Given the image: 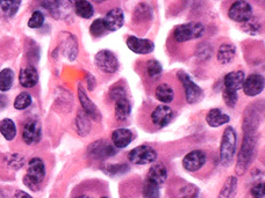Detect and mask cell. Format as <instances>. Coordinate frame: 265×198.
<instances>
[{
	"mask_svg": "<svg viewBox=\"0 0 265 198\" xmlns=\"http://www.w3.org/2000/svg\"><path fill=\"white\" fill-rule=\"evenodd\" d=\"M76 198H92V197H90V196H88V195H81V196H78V197H76Z\"/></svg>",
	"mask_w": 265,
	"mask_h": 198,
	"instance_id": "44",
	"label": "cell"
},
{
	"mask_svg": "<svg viewBox=\"0 0 265 198\" xmlns=\"http://www.w3.org/2000/svg\"><path fill=\"white\" fill-rule=\"evenodd\" d=\"M38 81V75L35 67L25 66L19 73V83L25 88L35 87Z\"/></svg>",
	"mask_w": 265,
	"mask_h": 198,
	"instance_id": "18",
	"label": "cell"
},
{
	"mask_svg": "<svg viewBox=\"0 0 265 198\" xmlns=\"http://www.w3.org/2000/svg\"><path fill=\"white\" fill-rule=\"evenodd\" d=\"M106 32H107V29L105 27V23H104V19L94 20L92 24H91V27H90L91 35L94 36V37H100Z\"/></svg>",
	"mask_w": 265,
	"mask_h": 198,
	"instance_id": "34",
	"label": "cell"
},
{
	"mask_svg": "<svg viewBox=\"0 0 265 198\" xmlns=\"http://www.w3.org/2000/svg\"><path fill=\"white\" fill-rule=\"evenodd\" d=\"M128 166H126V165H118V166H110V168H108V173L110 174H112V175H115V174H118V173H124V171H126V170H128V168H127Z\"/></svg>",
	"mask_w": 265,
	"mask_h": 198,
	"instance_id": "41",
	"label": "cell"
},
{
	"mask_svg": "<svg viewBox=\"0 0 265 198\" xmlns=\"http://www.w3.org/2000/svg\"><path fill=\"white\" fill-rule=\"evenodd\" d=\"M155 96L163 105H168V103H171L173 98H175V90L169 84L163 83L158 85L157 88H156Z\"/></svg>",
	"mask_w": 265,
	"mask_h": 198,
	"instance_id": "23",
	"label": "cell"
},
{
	"mask_svg": "<svg viewBox=\"0 0 265 198\" xmlns=\"http://www.w3.org/2000/svg\"><path fill=\"white\" fill-rule=\"evenodd\" d=\"M147 75L149 78L151 79H157L162 75V65H160V63L157 62V60L155 59H151V60H148L147 62Z\"/></svg>",
	"mask_w": 265,
	"mask_h": 198,
	"instance_id": "31",
	"label": "cell"
},
{
	"mask_svg": "<svg viewBox=\"0 0 265 198\" xmlns=\"http://www.w3.org/2000/svg\"><path fill=\"white\" fill-rule=\"evenodd\" d=\"M101 198H107V197H101Z\"/></svg>",
	"mask_w": 265,
	"mask_h": 198,
	"instance_id": "46",
	"label": "cell"
},
{
	"mask_svg": "<svg viewBox=\"0 0 265 198\" xmlns=\"http://www.w3.org/2000/svg\"><path fill=\"white\" fill-rule=\"evenodd\" d=\"M255 147H256L255 136L250 132L246 133L244 138L242 140L241 148L238 151L237 162L235 167V171L238 176L244 174L248 169V167L250 166V163L254 159Z\"/></svg>",
	"mask_w": 265,
	"mask_h": 198,
	"instance_id": "1",
	"label": "cell"
},
{
	"mask_svg": "<svg viewBox=\"0 0 265 198\" xmlns=\"http://www.w3.org/2000/svg\"><path fill=\"white\" fill-rule=\"evenodd\" d=\"M237 190V178L236 176H230L226 180L222 189L219 193L218 198H234Z\"/></svg>",
	"mask_w": 265,
	"mask_h": 198,
	"instance_id": "26",
	"label": "cell"
},
{
	"mask_svg": "<svg viewBox=\"0 0 265 198\" xmlns=\"http://www.w3.org/2000/svg\"><path fill=\"white\" fill-rule=\"evenodd\" d=\"M13 198H33V197L28 195L27 192H25L23 190H18L14 192V196H13Z\"/></svg>",
	"mask_w": 265,
	"mask_h": 198,
	"instance_id": "42",
	"label": "cell"
},
{
	"mask_svg": "<svg viewBox=\"0 0 265 198\" xmlns=\"http://www.w3.org/2000/svg\"><path fill=\"white\" fill-rule=\"evenodd\" d=\"M151 122L157 128L167 127L173 118V110L167 105H159L151 113Z\"/></svg>",
	"mask_w": 265,
	"mask_h": 198,
	"instance_id": "11",
	"label": "cell"
},
{
	"mask_svg": "<svg viewBox=\"0 0 265 198\" xmlns=\"http://www.w3.org/2000/svg\"><path fill=\"white\" fill-rule=\"evenodd\" d=\"M32 102H33V98L30 96L29 93H26V92L20 93L14 100V108L18 110H25L32 105Z\"/></svg>",
	"mask_w": 265,
	"mask_h": 198,
	"instance_id": "33",
	"label": "cell"
},
{
	"mask_svg": "<svg viewBox=\"0 0 265 198\" xmlns=\"http://www.w3.org/2000/svg\"><path fill=\"white\" fill-rule=\"evenodd\" d=\"M207 161V156L205 152L201 150H194L191 151L190 153L186 154L183 159V167L190 171V173H194V171L200 170Z\"/></svg>",
	"mask_w": 265,
	"mask_h": 198,
	"instance_id": "9",
	"label": "cell"
},
{
	"mask_svg": "<svg viewBox=\"0 0 265 198\" xmlns=\"http://www.w3.org/2000/svg\"><path fill=\"white\" fill-rule=\"evenodd\" d=\"M159 186L156 184L153 181L146 179L145 183H143V196L145 198H158L159 196Z\"/></svg>",
	"mask_w": 265,
	"mask_h": 198,
	"instance_id": "30",
	"label": "cell"
},
{
	"mask_svg": "<svg viewBox=\"0 0 265 198\" xmlns=\"http://www.w3.org/2000/svg\"><path fill=\"white\" fill-rule=\"evenodd\" d=\"M20 2H0V8L7 16H13L19 10Z\"/></svg>",
	"mask_w": 265,
	"mask_h": 198,
	"instance_id": "35",
	"label": "cell"
},
{
	"mask_svg": "<svg viewBox=\"0 0 265 198\" xmlns=\"http://www.w3.org/2000/svg\"><path fill=\"white\" fill-rule=\"evenodd\" d=\"M133 133L129 129L120 128L113 131L112 133V143L115 148H125L132 143Z\"/></svg>",
	"mask_w": 265,
	"mask_h": 198,
	"instance_id": "19",
	"label": "cell"
},
{
	"mask_svg": "<svg viewBox=\"0 0 265 198\" xmlns=\"http://www.w3.org/2000/svg\"><path fill=\"white\" fill-rule=\"evenodd\" d=\"M43 23H45V15L40 11H35L28 21V27L32 29H37L42 27Z\"/></svg>",
	"mask_w": 265,
	"mask_h": 198,
	"instance_id": "37",
	"label": "cell"
},
{
	"mask_svg": "<svg viewBox=\"0 0 265 198\" xmlns=\"http://www.w3.org/2000/svg\"><path fill=\"white\" fill-rule=\"evenodd\" d=\"M250 192L254 198H265V182L255 184Z\"/></svg>",
	"mask_w": 265,
	"mask_h": 198,
	"instance_id": "39",
	"label": "cell"
},
{
	"mask_svg": "<svg viewBox=\"0 0 265 198\" xmlns=\"http://www.w3.org/2000/svg\"><path fill=\"white\" fill-rule=\"evenodd\" d=\"M128 159L134 165H149V163L156 161L157 152L150 146L141 145L130 151Z\"/></svg>",
	"mask_w": 265,
	"mask_h": 198,
	"instance_id": "5",
	"label": "cell"
},
{
	"mask_svg": "<svg viewBox=\"0 0 265 198\" xmlns=\"http://www.w3.org/2000/svg\"><path fill=\"white\" fill-rule=\"evenodd\" d=\"M104 23L107 32H116L125 23V14L121 8L115 7L112 8L110 12L106 13L105 18H104Z\"/></svg>",
	"mask_w": 265,
	"mask_h": 198,
	"instance_id": "13",
	"label": "cell"
},
{
	"mask_svg": "<svg viewBox=\"0 0 265 198\" xmlns=\"http://www.w3.org/2000/svg\"><path fill=\"white\" fill-rule=\"evenodd\" d=\"M228 16L230 20L238 23H244L253 16V7L247 2H235L228 10Z\"/></svg>",
	"mask_w": 265,
	"mask_h": 198,
	"instance_id": "8",
	"label": "cell"
},
{
	"mask_svg": "<svg viewBox=\"0 0 265 198\" xmlns=\"http://www.w3.org/2000/svg\"><path fill=\"white\" fill-rule=\"evenodd\" d=\"M46 178V166L40 158H33L28 163L27 173L24 178V183L30 190L36 191Z\"/></svg>",
	"mask_w": 265,
	"mask_h": 198,
	"instance_id": "3",
	"label": "cell"
},
{
	"mask_svg": "<svg viewBox=\"0 0 265 198\" xmlns=\"http://www.w3.org/2000/svg\"><path fill=\"white\" fill-rule=\"evenodd\" d=\"M116 153L114 146L110 145L106 141L99 140L89 146V154L94 159H106L113 157Z\"/></svg>",
	"mask_w": 265,
	"mask_h": 198,
	"instance_id": "14",
	"label": "cell"
},
{
	"mask_svg": "<svg viewBox=\"0 0 265 198\" xmlns=\"http://www.w3.org/2000/svg\"><path fill=\"white\" fill-rule=\"evenodd\" d=\"M7 105V97L3 94H0V109L4 108Z\"/></svg>",
	"mask_w": 265,
	"mask_h": 198,
	"instance_id": "43",
	"label": "cell"
},
{
	"mask_svg": "<svg viewBox=\"0 0 265 198\" xmlns=\"http://www.w3.org/2000/svg\"><path fill=\"white\" fill-rule=\"evenodd\" d=\"M95 65L107 75H113L118 71L119 62L115 55L110 50H101L95 55Z\"/></svg>",
	"mask_w": 265,
	"mask_h": 198,
	"instance_id": "7",
	"label": "cell"
},
{
	"mask_svg": "<svg viewBox=\"0 0 265 198\" xmlns=\"http://www.w3.org/2000/svg\"><path fill=\"white\" fill-rule=\"evenodd\" d=\"M222 97L226 105L230 107V108H234V107L237 105V100H238L237 92H233V90L225 88L222 92Z\"/></svg>",
	"mask_w": 265,
	"mask_h": 198,
	"instance_id": "38",
	"label": "cell"
},
{
	"mask_svg": "<svg viewBox=\"0 0 265 198\" xmlns=\"http://www.w3.org/2000/svg\"><path fill=\"white\" fill-rule=\"evenodd\" d=\"M75 6V12L78 16L83 19H91L94 14V8L92 4L86 2V0H79L73 4Z\"/></svg>",
	"mask_w": 265,
	"mask_h": 198,
	"instance_id": "25",
	"label": "cell"
},
{
	"mask_svg": "<svg viewBox=\"0 0 265 198\" xmlns=\"http://www.w3.org/2000/svg\"><path fill=\"white\" fill-rule=\"evenodd\" d=\"M236 55V48L234 44L230 43H223L219 46L218 54H216V58H218L219 63L222 65H227V64L232 63Z\"/></svg>",
	"mask_w": 265,
	"mask_h": 198,
	"instance_id": "22",
	"label": "cell"
},
{
	"mask_svg": "<svg viewBox=\"0 0 265 198\" xmlns=\"http://www.w3.org/2000/svg\"><path fill=\"white\" fill-rule=\"evenodd\" d=\"M110 95L112 100L118 101L120 98L126 97V90L124 89V87H121V86H114V87L111 89Z\"/></svg>",
	"mask_w": 265,
	"mask_h": 198,
	"instance_id": "40",
	"label": "cell"
},
{
	"mask_svg": "<svg viewBox=\"0 0 265 198\" xmlns=\"http://www.w3.org/2000/svg\"><path fill=\"white\" fill-rule=\"evenodd\" d=\"M78 96H79L80 105L83 107V109H84L85 114L88 115L90 118H92L94 120L100 119V113H99L98 108L95 107L94 103L90 100L89 96L86 95L85 90L83 89L81 86H79V88H78Z\"/></svg>",
	"mask_w": 265,
	"mask_h": 198,
	"instance_id": "17",
	"label": "cell"
},
{
	"mask_svg": "<svg viewBox=\"0 0 265 198\" xmlns=\"http://www.w3.org/2000/svg\"><path fill=\"white\" fill-rule=\"evenodd\" d=\"M23 139L26 144H36L41 139V127L37 120H29L25 124L23 130Z\"/></svg>",
	"mask_w": 265,
	"mask_h": 198,
	"instance_id": "15",
	"label": "cell"
},
{
	"mask_svg": "<svg viewBox=\"0 0 265 198\" xmlns=\"http://www.w3.org/2000/svg\"><path fill=\"white\" fill-rule=\"evenodd\" d=\"M0 133L6 140H13L16 136V127L10 118H5L0 122Z\"/></svg>",
	"mask_w": 265,
	"mask_h": 198,
	"instance_id": "27",
	"label": "cell"
},
{
	"mask_svg": "<svg viewBox=\"0 0 265 198\" xmlns=\"http://www.w3.org/2000/svg\"><path fill=\"white\" fill-rule=\"evenodd\" d=\"M237 135L233 127L225 129L220 143V162L222 166H229L236 153Z\"/></svg>",
	"mask_w": 265,
	"mask_h": 198,
	"instance_id": "2",
	"label": "cell"
},
{
	"mask_svg": "<svg viewBox=\"0 0 265 198\" xmlns=\"http://www.w3.org/2000/svg\"><path fill=\"white\" fill-rule=\"evenodd\" d=\"M178 78H179L181 85L184 87L185 98L190 105H195L202 98L203 92L199 86L194 83V81L190 78L189 75L185 72L178 73Z\"/></svg>",
	"mask_w": 265,
	"mask_h": 198,
	"instance_id": "6",
	"label": "cell"
},
{
	"mask_svg": "<svg viewBox=\"0 0 265 198\" xmlns=\"http://www.w3.org/2000/svg\"><path fill=\"white\" fill-rule=\"evenodd\" d=\"M246 80V76L243 71H232L225 76L223 85L226 89L237 92L243 87V83Z\"/></svg>",
	"mask_w": 265,
	"mask_h": 198,
	"instance_id": "16",
	"label": "cell"
},
{
	"mask_svg": "<svg viewBox=\"0 0 265 198\" xmlns=\"http://www.w3.org/2000/svg\"><path fill=\"white\" fill-rule=\"evenodd\" d=\"M243 92L247 96H257L265 88V79L263 76L254 73L247 77L244 83H243Z\"/></svg>",
	"mask_w": 265,
	"mask_h": 198,
	"instance_id": "10",
	"label": "cell"
},
{
	"mask_svg": "<svg viewBox=\"0 0 265 198\" xmlns=\"http://www.w3.org/2000/svg\"><path fill=\"white\" fill-rule=\"evenodd\" d=\"M205 34V27L200 22H189L177 26L173 32V38L178 43H184L202 37Z\"/></svg>",
	"mask_w": 265,
	"mask_h": 198,
	"instance_id": "4",
	"label": "cell"
},
{
	"mask_svg": "<svg viewBox=\"0 0 265 198\" xmlns=\"http://www.w3.org/2000/svg\"><path fill=\"white\" fill-rule=\"evenodd\" d=\"M127 46L129 50L138 55H148L153 53L155 49V44L153 41L147 40V38H138L136 36H129L127 38Z\"/></svg>",
	"mask_w": 265,
	"mask_h": 198,
	"instance_id": "12",
	"label": "cell"
},
{
	"mask_svg": "<svg viewBox=\"0 0 265 198\" xmlns=\"http://www.w3.org/2000/svg\"><path fill=\"white\" fill-rule=\"evenodd\" d=\"M77 131L80 136H86L91 130V122L90 117L85 113H79L76 119Z\"/></svg>",
	"mask_w": 265,
	"mask_h": 198,
	"instance_id": "29",
	"label": "cell"
},
{
	"mask_svg": "<svg viewBox=\"0 0 265 198\" xmlns=\"http://www.w3.org/2000/svg\"><path fill=\"white\" fill-rule=\"evenodd\" d=\"M13 80H14V73L11 70V68H4V70L0 72V90L2 92H7L10 90Z\"/></svg>",
	"mask_w": 265,
	"mask_h": 198,
	"instance_id": "28",
	"label": "cell"
},
{
	"mask_svg": "<svg viewBox=\"0 0 265 198\" xmlns=\"http://www.w3.org/2000/svg\"><path fill=\"white\" fill-rule=\"evenodd\" d=\"M115 117L119 120H126L130 113H132V105L127 97L120 98V100L115 101Z\"/></svg>",
	"mask_w": 265,
	"mask_h": 198,
	"instance_id": "24",
	"label": "cell"
},
{
	"mask_svg": "<svg viewBox=\"0 0 265 198\" xmlns=\"http://www.w3.org/2000/svg\"><path fill=\"white\" fill-rule=\"evenodd\" d=\"M6 162L10 168L12 169H20L21 167L25 165V159L23 156H20V154H11V156H8L6 158Z\"/></svg>",
	"mask_w": 265,
	"mask_h": 198,
	"instance_id": "36",
	"label": "cell"
},
{
	"mask_svg": "<svg viewBox=\"0 0 265 198\" xmlns=\"http://www.w3.org/2000/svg\"><path fill=\"white\" fill-rule=\"evenodd\" d=\"M241 28L243 32H246L250 35H257V34L260 32V28L262 26L258 22V20L255 18V16H251V18L247 21V22L242 23Z\"/></svg>",
	"mask_w": 265,
	"mask_h": 198,
	"instance_id": "32",
	"label": "cell"
},
{
	"mask_svg": "<svg viewBox=\"0 0 265 198\" xmlns=\"http://www.w3.org/2000/svg\"><path fill=\"white\" fill-rule=\"evenodd\" d=\"M147 179L153 181L156 184H158V186H163L165 183V181L168 179V169L167 167H165L163 163H155L150 167L149 171H148V175H147Z\"/></svg>",
	"mask_w": 265,
	"mask_h": 198,
	"instance_id": "20",
	"label": "cell"
},
{
	"mask_svg": "<svg viewBox=\"0 0 265 198\" xmlns=\"http://www.w3.org/2000/svg\"><path fill=\"white\" fill-rule=\"evenodd\" d=\"M230 120L229 115L225 114L222 110L214 108L208 111L206 115V123L212 128H219L227 124Z\"/></svg>",
	"mask_w": 265,
	"mask_h": 198,
	"instance_id": "21",
	"label": "cell"
},
{
	"mask_svg": "<svg viewBox=\"0 0 265 198\" xmlns=\"http://www.w3.org/2000/svg\"><path fill=\"white\" fill-rule=\"evenodd\" d=\"M262 5H263V7L265 8V2H263V3H262Z\"/></svg>",
	"mask_w": 265,
	"mask_h": 198,
	"instance_id": "45",
	"label": "cell"
}]
</instances>
